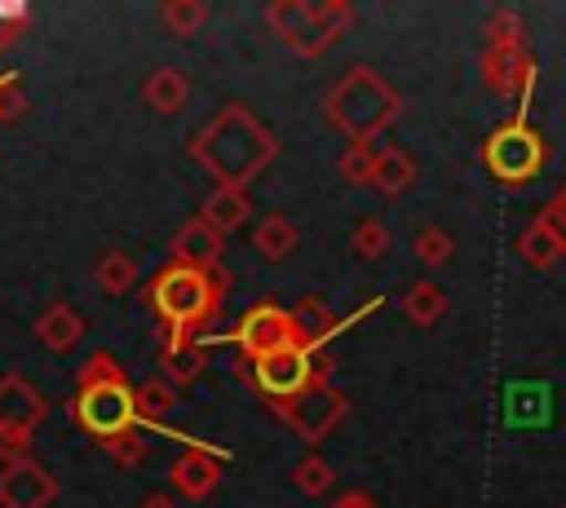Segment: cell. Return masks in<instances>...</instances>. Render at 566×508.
<instances>
[{
	"label": "cell",
	"instance_id": "10",
	"mask_svg": "<svg viewBox=\"0 0 566 508\" xmlns=\"http://www.w3.org/2000/svg\"><path fill=\"white\" fill-rule=\"evenodd\" d=\"M274 415L310 446H318L323 437L336 433V424L349 415V398L332 384V375H314L296 398L287 402H274Z\"/></svg>",
	"mask_w": 566,
	"mask_h": 508
},
{
	"label": "cell",
	"instance_id": "17",
	"mask_svg": "<svg viewBox=\"0 0 566 508\" xmlns=\"http://www.w3.org/2000/svg\"><path fill=\"white\" fill-rule=\"evenodd\" d=\"M248 212H252V194L248 190H226V186H212L208 199L199 203V221H208L221 239L230 230H239L248 221Z\"/></svg>",
	"mask_w": 566,
	"mask_h": 508
},
{
	"label": "cell",
	"instance_id": "28",
	"mask_svg": "<svg viewBox=\"0 0 566 508\" xmlns=\"http://www.w3.org/2000/svg\"><path fill=\"white\" fill-rule=\"evenodd\" d=\"M482 35H486V49H526V40H522V18H517L513 9H495V13L486 18Z\"/></svg>",
	"mask_w": 566,
	"mask_h": 508
},
{
	"label": "cell",
	"instance_id": "2",
	"mask_svg": "<svg viewBox=\"0 0 566 508\" xmlns=\"http://www.w3.org/2000/svg\"><path fill=\"white\" fill-rule=\"evenodd\" d=\"M279 155L274 133L243 106L230 102L221 106L195 137H190V159L226 190H248L252 177H261V168Z\"/></svg>",
	"mask_w": 566,
	"mask_h": 508
},
{
	"label": "cell",
	"instance_id": "34",
	"mask_svg": "<svg viewBox=\"0 0 566 508\" xmlns=\"http://www.w3.org/2000/svg\"><path fill=\"white\" fill-rule=\"evenodd\" d=\"M539 216H548V225H553V230L562 234V243H566V186L553 194V203H548Z\"/></svg>",
	"mask_w": 566,
	"mask_h": 508
},
{
	"label": "cell",
	"instance_id": "32",
	"mask_svg": "<svg viewBox=\"0 0 566 508\" xmlns=\"http://www.w3.org/2000/svg\"><path fill=\"white\" fill-rule=\"evenodd\" d=\"M27 106H31V97H27L22 80H18V71H4V75H0V124L22 119Z\"/></svg>",
	"mask_w": 566,
	"mask_h": 508
},
{
	"label": "cell",
	"instance_id": "23",
	"mask_svg": "<svg viewBox=\"0 0 566 508\" xmlns=\"http://www.w3.org/2000/svg\"><path fill=\"white\" fill-rule=\"evenodd\" d=\"M133 398H137V424H164V415L177 406V389L164 375L133 384Z\"/></svg>",
	"mask_w": 566,
	"mask_h": 508
},
{
	"label": "cell",
	"instance_id": "25",
	"mask_svg": "<svg viewBox=\"0 0 566 508\" xmlns=\"http://www.w3.org/2000/svg\"><path fill=\"white\" fill-rule=\"evenodd\" d=\"M292 486H296L301 495L318 499V495H327V490L336 486V468H332L318 451H310V455H301V459H296V468H292Z\"/></svg>",
	"mask_w": 566,
	"mask_h": 508
},
{
	"label": "cell",
	"instance_id": "24",
	"mask_svg": "<svg viewBox=\"0 0 566 508\" xmlns=\"http://www.w3.org/2000/svg\"><path fill=\"white\" fill-rule=\"evenodd\" d=\"M93 283L106 292V296H124L133 283H137V265L128 252H106L97 265H93Z\"/></svg>",
	"mask_w": 566,
	"mask_h": 508
},
{
	"label": "cell",
	"instance_id": "15",
	"mask_svg": "<svg viewBox=\"0 0 566 508\" xmlns=\"http://www.w3.org/2000/svg\"><path fill=\"white\" fill-rule=\"evenodd\" d=\"M35 340L53 353H71L80 340H84V318L66 305V300H53L40 318H35Z\"/></svg>",
	"mask_w": 566,
	"mask_h": 508
},
{
	"label": "cell",
	"instance_id": "27",
	"mask_svg": "<svg viewBox=\"0 0 566 508\" xmlns=\"http://www.w3.org/2000/svg\"><path fill=\"white\" fill-rule=\"evenodd\" d=\"M411 252H416V261H420V265L438 269V265H447V261H451L455 243H451V234H447L442 225H420V230H416V239H411Z\"/></svg>",
	"mask_w": 566,
	"mask_h": 508
},
{
	"label": "cell",
	"instance_id": "11",
	"mask_svg": "<svg viewBox=\"0 0 566 508\" xmlns=\"http://www.w3.org/2000/svg\"><path fill=\"white\" fill-rule=\"evenodd\" d=\"M482 80H486V88L495 93V97H509V102H517L522 110H517V119H526V102H531V93H535V57L526 53V49H486L482 53Z\"/></svg>",
	"mask_w": 566,
	"mask_h": 508
},
{
	"label": "cell",
	"instance_id": "18",
	"mask_svg": "<svg viewBox=\"0 0 566 508\" xmlns=\"http://www.w3.org/2000/svg\"><path fill=\"white\" fill-rule=\"evenodd\" d=\"M416 181V159L402 146H385L376 150V168H371V190H380L385 199H398L407 186Z\"/></svg>",
	"mask_w": 566,
	"mask_h": 508
},
{
	"label": "cell",
	"instance_id": "5",
	"mask_svg": "<svg viewBox=\"0 0 566 508\" xmlns=\"http://www.w3.org/2000/svg\"><path fill=\"white\" fill-rule=\"evenodd\" d=\"M354 4L345 0H270L265 4V27L301 57H323L349 27H354Z\"/></svg>",
	"mask_w": 566,
	"mask_h": 508
},
{
	"label": "cell",
	"instance_id": "7",
	"mask_svg": "<svg viewBox=\"0 0 566 508\" xmlns=\"http://www.w3.org/2000/svg\"><path fill=\"white\" fill-rule=\"evenodd\" d=\"M49 415V398L22 375V371H4L0 375V459H27L31 455V437Z\"/></svg>",
	"mask_w": 566,
	"mask_h": 508
},
{
	"label": "cell",
	"instance_id": "6",
	"mask_svg": "<svg viewBox=\"0 0 566 508\" xmlns=\"http://www.w3.org/2000/svg\"><path fill=\"white\" fill-rule=\"evenodd\" d=\"M203 345H234L239 349V362L234 367H248V362H256V358H265L274 349H287V345H305L310 349V340H305L301 322L292 318V309H283L274 300H261V305L243 309L230 336H212Z\"/></svg>",
	"mask_w": 566,
	"mask_h": 508
},
{
	"label": "cell",
	"instance_id": "3",
	"mask_svg": "<svg viewBox=\"0 0 566 508\" xmlns=\"http://www.w3.org/2000/svg\"><path fill=\"white\" fill-rule=\"evenodd\" d=\"M66 415L93 442H106V437H119V433H133L137 428L133 380H128V371L106 349L88 353V362L75 371V389L66 398Z\"/></svg>",
	"mask_w": 566,
	"mask_h": 508
},
{
	"label": "cell",
	"instance_id": "4",
	"mask_svg": "<svg viewBox=\"0 0 566 508\" xmlns=\"http://www.w3.org/2000/svg\"><path fill=\"white\" fill-rule=\"evenodd\" d=\"M398 115H402V97L371 66L345 71L323 97V119L340 137H349V146H371Z\"/></svg>",
	"mask_w": 566,
	"mask_h": 508
},
{
	"label": "cell",
	"instance_id": "13",
	"mask_svg": "<svg viewBox=\"0 0 566 508\" xmlns=\"http://www.w3.org/2000/svg\"><path fill=\"white\" fill-rule=\"evenodd\" d=\"M230 459V451H181L172 464H168V481L181 499L199 504L208 499L217 486H221V464Z\"/></svg>",
	"mask_w": 566,
	"mask_h": 508
},
{
	"label": "cell",
	"instance_id": "14",
	"mask_svg": "<svg viewBox=\"0 0 566 508\" xmlns=\"http://www.w3.org/2000/svg\"><path fill=\"white\" fill-rule=\"evenodd\" d=\"M168 252H172V261H177V265H190V269H212V265H221L226 239H221V234H217L208 221L190 216L186 225H177V234H172Z\"/></svg>",
	"mask_w": 566,
	"mask_h": 508
},
{
	"label": "cell",
	"instance_id": "8",
	"mask_svg": "<svg viewBox=\"0 0 566 508\" xmlns=\"http://www.w3.org/2000/svg\"><path fill=\"white\" fill-rule=\"evenodd\" d=\"M544 159H548L544 137H539L526 119H509V124H500V128L482 141V163H486V172H491L495 181H504V186H526V181H535L539 168H544Z\"/></svg>",
	"mask_w": 566,
	"mask_h": 508
},
{
	"label": "cell",
	"instance_id": "1",
	"mask_svg": "<svg viewBox=\"0 0 566 508\" xmlns=\"http://www.w3.org/2000/svg\"><path fill=\"white\" fill-rule=\"evenodd\" d=\"M230 296V269L226 265H212V269H190V265H177L168 261L164 269L150 274V283L142 287V300L146 309L159 318V336H164V349H177V345H190L226 305Z\"/></svg>",
	"mask_w": 566,
	"mask_h": 508
},
{
	"label": "cell",
	"instance_id": "26",
	"mask_svg": "<svg viewBox=\"0 0 566 508\" xmlns=\"http://www.w3.org/2000/svg\"><path fill=\"white\" fill-rule=\"evenodd\" d=\"M159 22H164L168 35H195L208 22V4L203 0H164Z\"/></svg>",
	"mask_w": 566,
	"mask_h": 508
},
{
	"label": "cell",
	"instance_id": "31",
	"mask_svg": "<svg viewBox=\"0 0 566 508\" xmlns=\"http://www.w3.org/2000/svg\"><path fill=\"white\" fill-rule=\"evenodd\" d=\"M102 451H106V459H115L119 468H137L142 459H146V442H142V433L133 428V433H119V437H106V442H97Z\"/></svg>",
	"mask_w": 566,
	"mask_h": 508
},
{
	"label": "cell",
	"instance_id": "22",
	"mask_svg": "<svg viewBox=\"0 0 566 508\" xmlns=\"http://www.w3.org/2000/svg\"><path fill=\"white\" fill-rule=\"evenodd\" d=\"M402 314H407L416 327H433V322L447 314V296H442V287L429 283V278L411 283V287L402 292Z\"/></svg>",
	"mask_w": 566,
	"mask_h": 508
},
{
	"label": "cell",
	"instance_id": "20",
	"mask_svg": "<svg viewBox=\"0 0 566 508\" xmlns=\"http://www.w3.org/2000/svg\"><path fill=\"white\" fill-rule=\"evenodd\" d=\"M203 367H208V345H203V340H190V345H177V349H164V353H159V371H164V380H168L172 389L199 380Z\"/></svg>",
	"mask_w": 566,
	"mask_h": 508
},
{
	"label": "cell",
	"instance_id": "16",
	"mask_svg": "<svg viewBox=\"0 0 566 508\" xmlns=\"http://www.w3.org/2000/svg\"><path fill=\"white\" fill-rule=\"evenodd\" d=\"M142 102H146L155 115H177V110H186V102H190V80H186L177 66H155V71L142 80Z\"/></svg>",
	"mask_w": 566,
	"mask_h": 508
},
{
	"label": "cell",
	"instance_id": "30",
	"mask_svg": "<svg viewBox=\"0 0 566 508\" xmlns=\"http://www.w3.org/2000/svg\"><path fill=\"white\" fill-rule=\"evenodd\" d=\"M371 168H376V150L371 146H345L336 155V172L349 186H371Z\"/></svg>",
	"mask_w": 566,
	"mask_h": 508
},
{
	"label": "cell",
	"instance_id": "35",
	"mask_svg": "<svg viewBox=\"0 0 566 508\" xmlns=\"http://www.w3.org/2000/svg\"><path fill=\"white\" fill-rule=\"evenodd\" d=\"M327 508H380V504H376L367 490H345V495H336Z\"/></svg>",
	"mask_w": 566,
	"mask_h": 508
},
{
	"label": "cell",
	"instance_id": "21",
	"mask_svg": "<svg viewBox=\"0 0 566 508\" xmlns=\"http://www.w3.org/2000/svg\"><path fill=\"white\" fill-rule=\"evenodd\" d=\"M296 243H301V234H296V225H292L283 212H270V216L256 225V234H252V247H256L265 261H283V256H292Z\"/></svg>",
	"mask_w": 566,
	"mask_h": 508
},
{
	"label": "cell",
	"instance_id": "19",
	"mask_svg": "<svg viewBox=\"0 0 566 508\" xmlns=\"http://www.w3.org/2000/svg\"><path fill=\"white\" fill-rule=\"evenodd\" d=\"M517 256H522L526 265H535V269H548L553 261L566 256V243H562V234L548 225V216H535V221L517 234Z\"/></svg>",
	"mask_w": 566,
	"mask_h": 508
},
{
	"label": "cell",
	"instance_id": "9",
	"mask_svg": "<svg viewBox=\"0 0 566 508\" xmlns=\"http://www.w3.org/2000/svg\"><path fill=\"white\" fill-rule=\"evenodd\" d=\"M234 371L243 380H252V389L274 406V402L296 398L314 375H327L332 362L314 358V349H305V345H287V349H274V353H265V358H256L248 367H234Z\"/></svg>",
	"mask_w": 566,
	"mask_h": 508
},
{
	"label": "cell",
	"instance_id": "37",
	"mask_svg": "<svg viewBox=\"0 0 566 508\" xmlns=\"http://www.w3.org/2000/svg\"><path fill=\"white\" fill-rule=\"evenodd\" d=\"M562 508H566V504H562Z\"/></svg>",
	"mask_w": 566,
	"mask_h": 508
},
{
	"label": "cell",
	"instance_id": "12",
	"mask_svg": "<svg viewBox=\"0 0 566 508\" xmlns=\"http://www.w3.org/2000/svg\"><path fill=\"white\" fill-rule=\"evenodd\" d=\"M57 499V477L40 459H13L0 468V508H49Z\"/></svg>",
	"mask_w": 566,
	"mask_h": 508
},
{
	"label": "cell",
	"instance_id": "29",
	"mask_svg": "<svg viewBox=\"0 0 566 508\" xmlns=\"http://www.w3.org/2000/svg\"><path fill=\"white\" fill-rule=\"evenodd\" d=\"M349 247H354V256H363V261L385 256V252H389V230H385V221H376V216L358 221V225L349 230Z\"/></svg>",
	"mask_w": 566,
	"mask_h": 508
},
{
	"label": "cell",
	"instance_id": "36",
	"mask_svg": "<svg viewBox=\"0 0 566 508\" xmlns=\"http://www.w3.org/2000/svg\"><path fill=\"white\" fill-rule=\"evenodd\" d=\"M142 508H177V499L172 495H150V499H142Z\"/></svg>",
	"mask_w": 566,
	"mask_h": 508
},
{
	"label": "cell",
	"instance_id": "33",
	"mask_svg": "<svg viewBox=\"0 0 566 508\" xmlns=\"http://www.w3.org/2000/svg\"><path fill=\"white\" fill-rule=\"evenodd\" d=\"M27 27H31V9L27 4H0V53H9L22 35H27Z\"/></svg>",
	"mask_w": 566,
	"mask_h": 508
}]
</instances>
